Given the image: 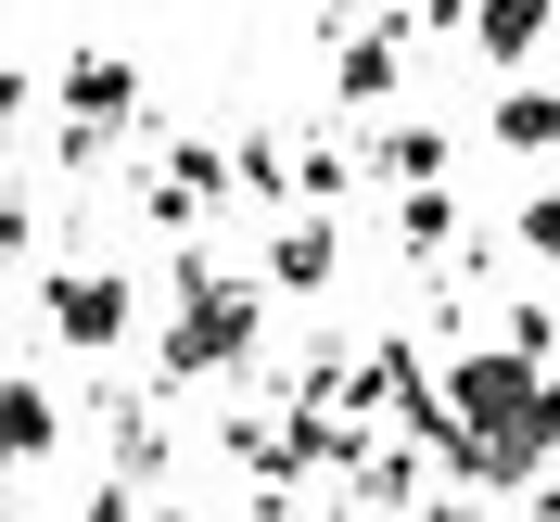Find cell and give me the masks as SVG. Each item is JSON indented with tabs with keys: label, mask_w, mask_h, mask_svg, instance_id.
<instances>
[{
	"label": "cell",
	"mask_w": 560,
	"mask_h": 522,
	"mask_svg": "<svg viewBox=\"0 0 560 522\" xmlns=\"http://www.w3.org/2000/svg\"><path fill=\"white\" fill-rule=\"evenodd\" d=\"M395 243H408V255H458V205H446V178L395 205Z\"/></svg>",
	"instance_id": "obj_11"
},
{
	"label": "cell",
	"mask_w": 560,
	"mask_h": 522,
	"mask_svg": "<svg viewBox=\"0 0 560 522\" xmlns=\"http://www.w3.org/2000/svg\"><path fill=\"white\" fill-rule=\"evenodd\" d=\"M523 255H548V268H560V192H535V205H523Z\"/></svg>",
	"instance_id": "obj_14"
},
{
	"label": "cell",
	"mask_w": 560,
	"mask_h": 522,
	"mask_svg": "<svg viewBox=\"0 0 560 522\" xmlns=\"http://www.w3.org/2000/svg\"><path fill=\"white\" fill-rule=\"evenodd\" d=\"M38 306H51V332H65L77 357H103L115 332H128V280H115V268H51Z\"/></svg>",
	"instance_id": "obj_3"
},
{
	"label": "cell",
	"mask_w": 560,
	"mask_h": 522,
	"mask_svg": "<svg viewBox=\"0 0 560 522\" xmlns=\"http://www.w3.org/2000/svg\"><path fill=\"white\" fill-rule=\"evenodd\" d=\"M230 166H243V192H268V205H280V192H293V153H280V128H255L243 153H230Z\"/></svg>",
	"instance_id": "obj_13"
},
{
	"label": "cell",
	"mask_w": 560,
	"mask_h": 522,
	"mask_svg": "<svg viewBox=\"0 0 560 522\" xmlns=\"http://www.w3.org/2000/svg\"><path fill=\"white\" fill-rule=\"evenodd\" d=\"M370 166H383L395 192H433V178H446V128H383V140H370Z\"/></svg>",
	"instance_id": "obj_9"
},
{
	"label": "cell",
	"mask_w": 560,
	"mask_h": 522,
	"mask_svg": "<svg viewBox=\"0 0 560 522\" xmlns=\"http://www.w3.org/2000/svg\"><path fill=\"white\" fill-rule=\"evenodd\" d=\"M548 446H560V370H548Z\"/></svg>",
	"instance_id": "obj_17"
},
{
	"label": "cell",
	"mask_w": 560,
	"mask_h": 522,
	"mask_svg": "<svg viewBox=\"0 0 560 522\" xmlns=\"http://www.w3.org/2000/svg\"><path fill=\"white\" fill-rule=\"evenodd\" d=\"M357 166H370V153H345V140H293V205H345V192H357Z\"/></svg>",
	"instance_id": "obj_8"
},
{
	"label": "cell",
	"mask_w": 560,
	"mask_h": 522,
	"mask_svg": "<svg viewBox=\"0 0 560 522\" xmlns=\"http://www.w3.org/2000/svg\"><path fill=\"white\" fill-rule=\"evenodd\" d=\"M140 497H153V485H128V472H103V497H90V522H140Z\"/></svg>",
	"instance_id": "obj_15"
},
{
	"label": "cell",
	"mask_w": 560,
	"mask_h": 522,
	"mask_svg": "<svg viewBox=\"0 0 560 522\" xmlns=\"http://www.w3.org/2000/svg\"><path fill=\"white\" fill-rule=\"evenodd\" d=\"M268 293H331V217H293L268 243Z\"/></svg>",
	"instance_id": "obj_7"
},
{
	"label": "cell",
	"mask_w": 560,
	"mask_h": 522,
	"mask_svg": "<svg viewBox=\"0 0 560 522\" xmlns=\"http://www.w3.org/2000/svg\"><path fill=\"white\" fill-rule=\"evenodd\" d=\"M51 446H65V408H51V383H38V370H26V383H13V459H26V472H38V459H51Z\"/></svg>",
	"instance_id": "obj_12"
},
{
	"label": "cell",
	"mask_w": 560,
	"mask_h": 522,
	"mask_svg": "<svg viewBox=\"0 0 560 522\" xmlns=\"http://www.w3.org/2000/svg\"><path fill=\"white\" fill-rule=\"evenodd\" d=\"M433 522H485V510H471V485H458V497H433Z\"/></svg>",
	"instance_id": "obj_16"
},
{
	"label": "cell",
	"mask_w": 560,
	"mask_h": 522,
	"mask_svg": "<svg viewBox=\"0 0 560 522\" xmlns=\"http://www.w3.org/2000/svg\"><path fill=\"white\" fill-rule=\"evenodd\" d=\"M255 332H268V280L217 268V255H178V306L166 345H153V383H217V370H255Z\"/></svg>",
	"instance_id": "obj_1"
},
{
	"label": "cell",
	"mask_w": 560,
	"mask_h": 522,
	"mask_svg": "<svg viewBox=\"0 0 560 522\" xmlns=\"http://www.w3.org/2000/svg\"><path fill=\"white\" fill-rule=\"evenodd\" d=\"M420 472H433V459L420 446H395V433H370V446H357V472H345V522H370V510H420Z\"/></svg>",
	"instance_id": "obj_4"
},
{
	"label": "cell",
	"mask_w": 560,
	"mask_h": 522,
	"mask_svg": "<svg viewBox=\"0 0 560 522\" xmlns=\"http://www.w3.org/2000/svg\"><path fill=\"white\" fill-rule=\"evenodd\" d=\"M140 115V65L128 51H77L65 65V128H128Z\"/></svg>",
	"instance_id": "obj_5"
},
{
	"label": "cell",
	"mask_w": 560,
	"mask_h": 522,
	"mask_svg": "<svg viewBox=\"0 0 560 522\" xmlns=\"http://www.w3.org/2000/svg\"><path fill=\"white\" fill-rule=\"evenodd\" d=\"M485 128H497V153H548V140H560V90H510Z\"/></svg>",
	"instance_id": "obj_10"
},
{
	"label": "cell",
	"mask_w": 560,
	"mask_h": 522,
	"mask_svg": "<svg viewBox=\"0 0 560 522\" xmlns=\"http://www.w3.org/2000/svg\"><path fill=\"white\" fill-rule=\"evenodd\" d=\"M217 192H243V166H230L217 140H166V153H153V178H140V217H153V230H205Z\"/></svg>",
	"instance_id": "obj_2"
},
{
	"label": "cell",
	"mask_w": 560,
	"mask_h": 522,
	"mask_svg": "<svg viewBox=\"0 0 560 522\" xmlns=\"http://www.w3.org/2000/svg\"><path fill=\"white\" fill-rule=\"evenodd\" d=\"M548 13L560 0H471V51H485V65H523L535 38H548Z\"/></svg>",
	"instance_id": "obj_6"
}]
</instances>
